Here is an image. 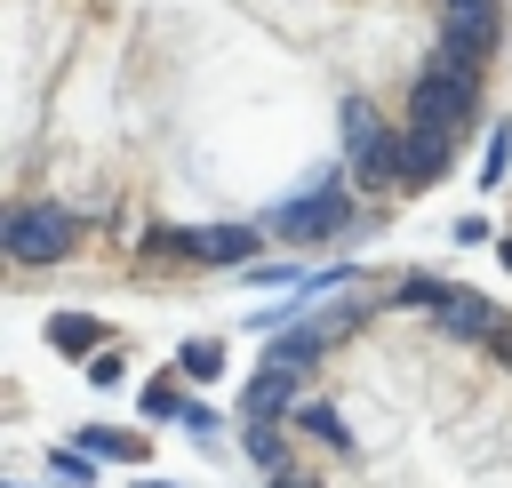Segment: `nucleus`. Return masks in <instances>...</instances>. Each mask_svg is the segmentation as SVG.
Wrapping results in <instances>:
<instances>
[{"instance_id":"obj_1","label":"nucleus","mask_w":512,"mask_h":488,"mask_svg":"<svg viewBox=\"0 0 512 488\" xmlns=\"http://www.w3.org/2000/svg\"><path fill=\"white\" fill-rule=\"evenodd\" d=\"M472 120H480V64L432 56V64L408 80V128H448V136H464Z\"/></svg>"},{"instance_id":"obj_2","label":"nucleus","mask_w":512,"mask_h":488,"mask_svg":"<svg viewBox=\"0 0 512 488\" xmlns=\"http://www.w3.org/2000/svg\"><path fill=\"white\" fill-rule=\"evenodd\" d=\"M400 144H408V128H392L368 96H344V160H352V184L368 200L400 192Z\"/></svg>"},{"instance_id":"obj_3","label":"nucleus","mask_w":512,"mask_h":488,"mask_svg":"<svg viewBox=\"0 0 512 488\" xmlns=\"http://www.w3.org/2000/svg\"><path fill=\"white\" fill-rule=\"evenodd\" d=\"M360 184L352 176H320V184H304L280 216H272V240H288V248H312V240H344L352 224H360Z\"/></svg>"},{"instance_id":"obj_4","label":"nucleus","mask_w":512,"mask_h":488,"mask_svg":"<svg viewBox=\"0 0 512 488\" xmlns=\"http://www.w3.org/2000/svg\"><path fill=\"white\" fill-rule=\"evenodd\" d=\"M136 248L144 256H176V264H256L264 232L256 224H168V232H144Z\"/></svg>"},{"instance_id":"obj_5","label":"nucleus","mask_w":512,"mask_h":488,"mask_svg":"<svg viewBox=\"0 0 512 488\" xmlns=\"http://www.w3.org/2000/svg\"><path fill=\"white\" fill-rule=\"evenodd\" d=\"M72 240H80V224H72L64 200H24V208H8V224H0V248H8L16 264H64Z\"/></svg>"},{"instance_id":"obj_6","label":"nucleus","mask_w":512,"mask_h":488,"mask_svg":"<svg viewBox=\"0 0 512 488\" xmlns=\"http://www.w3.org/2000/svg\"><path fill=\"white\" fill-rule=\"evenodd\" d=\"M504 48V0H480V8H440V48L448 64H488Z\"/></svg>"},{"instance_id":"obj_7","label":"nucleus","mask_w":512,"mask_h":488,"mask_svg":"<svg viewBox=\"0 0 512 488\" xmlns=\"http://www.w3.org/2000/svg\"><path fill=\"white\" fill-rule=\"evenodd\" d=\"M232 408H240V424H288V416H296V368H272V360H264V368L240 384Z\"/></svg>"},{"instance_id":"obj_8","label":"nucleus","mask_w":512,"mask_h":488,"mask_svg":"<svg viewBox=\"0 0 512 488\" xmlns=\"http://www.w3.org/2000/svg\"><path fill=\"white\" fill-rule=\"evenodd\" d=\"M448 160H456V136H448V128H408V144H400V192L440 184Z\"/></svg>"},{"instance_id":"obj_9","label":"nucleus","mask_w":512,"mask_h":488,"mask_svg":"<svg viewBox=\"0 0 512 488\" xmlns=\"http://www.w3.org/2000/svg\"><path fill=\"white\" fill-rule=\"evenodd\" d=\"M104 344H120V336H112V320H96V312H56V320H48V352L72 360V368H88Z\"/></svg>"},{"instance_id":"obj_10","label":"nucleus","mask_w":512,"mask_h":488,"mask_svg":"<svg viewBox=\"0 0 512 488\" xmlns=\"http://www.w3.org/2000/svg\"><path fill=\"white\" fill-rule=\"evenodd\" d=\"M72 448L88 456H112V464H152V432H128V424H80Z\"/></svg>"},{"instance_id":"obj_11","label":"nucleus","mask_w":512,"mask_h":488,"mask_svg":"<svg viewBox=\"0 0 512 488\" xmlns=\"http://www.w3.org/2000/svg\"><path fill=\"white\" fill-rule=\"evenodd\" d=\"M136 408L152 416V424H184L192 416V392H184V368H160L144 392H136Z\"/></svg>"},{"instance_id":"obj_12","label":"nucleus","mask_w":512,"mask_h":488,"mask_svg":"<svg viewBox=\"0 0 512 488\" xmlns=\"http://www.w3.org/2000/svg\"><path fill=\"white\" fill-rule=\"evenodd\" d=\"M440 328H464V336H480V344H488L504 320H496V304H488V296H472V288H448V304H440Z\"/></svg>"},{"instance_id":"obj_13","label":"nucleus","mask_w":512,"mask_h":488,"mask_svg":"<svg viewBox=\"0 0 512 488\" xmlns=\"http://www.w3.org/2000/svg\"><path fill=\"white\" fill-rule=\"evenodd\" d=\"M240 448H248V464L272 480V472H288V424H240Z\"/></svg>"},{"instance_id":"obj_14","label":"nucleus","mask_w":512,"mask_h":488,"mask_svg":"<svg viewBox=\"0 0 512 488\" xmlns=\"http://www.w3.org/2000/svg\"><path fill=\"white\" fill-rule=\"evenodd\" d=\"M304 440H328V448H352V432H344V416H336V400H296V416H288Z\"/></svg>"},{"instance_id":"obj_15","label":"nucleus","mask_w":512,"mask_h":488,"mask_svg":"<svg viewBox=\"0 0 512 488\" xmlns=\"http://www.w3.org/2000/svg\"><path fill=\"white\" fill-rule=\"evenodd\" d=\"M176 368H184V384H216L224 376V344L216 336H184L176 344Z\"/></svg>"},{"instance_id":"obj_16","label":"nucleus","mask_w":512,"mask_h":488,"mask_svg":"<svg viewBox=\"0 0 512 488\" xmlns=\"http://www.w3.org/2000/svg\"><path fill=\"white\" fill-rule=\"evenodd\" d=\"M48 472H56V488H96V464H88V448H48Z\"/></svg>"},{"instance_id":"obj_17","label":"nucleus","mask_w":512,"mask_h":488,"mask_svg":"<svg viewBox=\"0 0 512 488\" xmlns=\"http://www.w3.org/2000/svg\"><path fill=\"white\" fill-rule=\"evenodd\" d=\"M504 168H512V120H496V128H488V152H480V184L496 192V184H504Z\"/></svg>"},{"instance_id":"obj_18","label":"nucleus","mask_w":512,"mask_h":488,"mask_svg":"<svg viewBox=\"0 0 512 488\" xmlns=\"http://www.w3.org/2000/svg\"><path fill=\"white\" fill-rule=\"evenodd\" d=\"M400 304H424V312H440V304H448V280H440V272H408V280H400Z\"/></svg>"},{"instance_id":"obj_19","label":"nucleus","mask_w":512,"mask_h":488,"mask_svg":"<svg viewBox=\"0 0 512 488\" xmlns=\"http://www.w3.org/2000/svg\"><path fill=\"white\" fill-rule=\"evenodd\" d=\"M88 384H104V392H112V384H128V344H104V352L88 360Z\"/></svg>"},{"instance_id":"obj_20","label":"nucleus","mask_w":512,"mask_h":488,"mask_svg":"<svg viewBox=\"0 0 512 488\" xmlns=\"http://www.w3.org/2000/svg\"><path fill=\"white\" fill-rule=\"evenodd\" d=\"M184 432H192V440H208V432H216V408H208V400H192V416H184Z\"/></svg>"},{"instance_id":"obj_21","label":"nucleus","mask_w":512,"mask_h":488,"mask_svg":"<svg viewBox=\"0 0 512 488\" xmlns=\"http://www.w3.org/2000/svg\"><path fill=\"white\" fill-rule=\"evenodd\" d=\"M496 264H504V272H512V240H496Z\"/></svg>"},{"instance_id":"obj_22","label":"nucleus","mask_w":512,"mask_h":488,"mask_svg":"<svg viewBox=\"0 0 512 488\" xmlns=\"http://www.w3.org/2000/svg\"><path fill=\"white\" fill-rule=\"evenodd\" d=\"M264 488H304V480H288V472H272V480H264Z\"/></svg>"},{"instance_id":"obj_23","label":"nucleus","mask_w":512,"mask_h":488,"mask_svg":"<svg viewBox=\"0 0 512 488\" xmlns=\"http://www.w3.org/2000/svg\"><path fill=\"white\" fill-rule=\"evenodd\" d=\"M440 8H480V0H440Z\"/></svg>"},{"instance_id":"obj_24","label":"nucleus","mask_w":512,"mask_h":488,"mask_svg":"<svg viewBox=\"0 0 512 488\" xmlns=\"http://www.w3.org/2000/svg\"><path fill=\"white\" fill-rule=\"evenodd\" d=\"M144 488H168V480H144Z\"/></svg>"},{"instance_id":"obj_25","label":"nucleus","mask_w":512,"mask_h":488,"mask_svg":"<svg viewBox=\"0 0 512 488\" xmlns=\"http://www.w3.org/2000/svg\"><path fill=\"white\" fill-rule=\"evenodd\" d=\"M8 488H24V480H8Z\"/></svg>"}]
</instances>
